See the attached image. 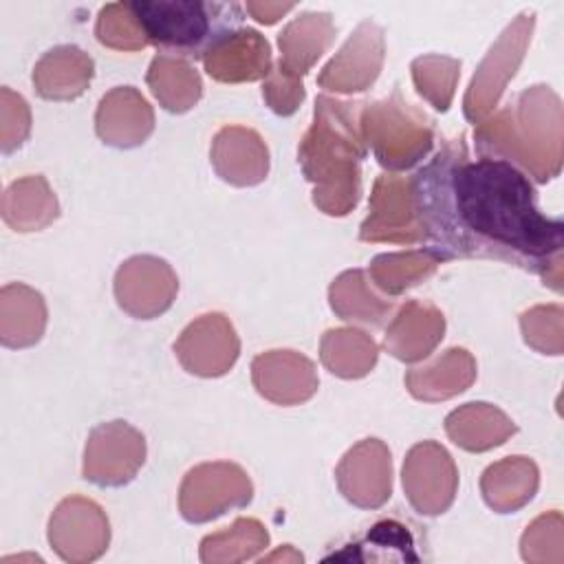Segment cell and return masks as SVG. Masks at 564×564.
<instances>
[{
	"mask_svg": "<svg viewBox=\"0 0 564 564\" xmlns=\"http://www.w3.org/2000/svg\"><path fill=\"white\" fill-rule=\"evenodd\" d=\"M410 178L425 249L441 262L498 260L562 291L564 223L540 212L522 170L500 159H469L465 134H458Z\"/></svg>",
	"mask_w": 564,
	"mask_h": 564,
	"instance_id": "obj_1",
	"label": "cell"
},
{
	"mask_svg": "<svg viewBox=\"0 0 564 564\" xmlns=\"http://www.w3.org/2000/svg\"><path fill=\"white\" fill-rule=\"evenodd\" d=\"M361 101L317 95L313 123L297 145V163L313 183V203L328 216H346L361 196L366 143L359 128Z\"/></svg>",
	"mask_w": 564,
	"mask_h": 564,
	"instance_id": "obj_2",
	"label": "cell"
},
{
	"mask_svg": "<svg viewBox=\"0 0 564 564\" xmlns=\"http://www.w3.org/2000/svg\"><path fill=\"white\" fill-rule=\"evenodd\" d=\"M474 141L480 156L507 161L535 183L555 178L564 156V110L557 93L544 84L518 93L476 126Z\"/></svg>",
	"mask_w": 564,
	"mask_h": 564,
	"instance_id": "obj_3",
	"label": "cell"
},
{
	"mask_svg": "<svg viewBox=\"0 0 564 564\" xmlns=\"http://www.w3.org/2000/svg\"><path fill=\"white\" fill-rule=\"evenodd\" d=\"M148 44L159 53L200 59L242 29L245 7L216 0H134L130 2Z\"/></svg>",
	"mask_w": 564,
	"mask_h": 564,
	"instance_id": "obj_4",
	"label": "cell"
},
{
	"mask_svg": "<svg viewBox=\"0 0 564 564\" xmlns=\"http://www.w3.org/2000/svg\"><path fill=\"white\" fill-rule=\"evenodd\" d=\"M359 128L366 148L390 174L414 167L434 143L432 121L425 112L408 104L399 90L388 99L368 101L359 112Z\"/></svg>",
	"mask_w": 564,
	"mask_h": 564,
	"instance_id": "obj_5",
	"label": "cell"
},
{
	"mask_svg": "<svg viewBox=\"0 0 564 564\" xmlns=\"http://www.w3.org/2000/svg\"><path fill=\"white\" fill-rule=\"evenodd\" d=\"M533 26H535L533 11L520 13L487 51L463 99V112L467 121L480 123L496 108L509 79L520 68V62L531 44Z\"/></svg>",
	"mask_w": 564,
	"mask_h": 564,
	"instance_id": "obj_6",
	"label": "cell"
},
{
	"mask_svg": "<svg viewBox=\"0 0 564 564\" xmlns=\"http://www.w3.org/2000/svg\"><path fill=\"white\" fill-rule=\"evenodd\" d=\"M253 498L247 471L227 460L203 463L189 469L178 489V511L192 524L209 522L231 509H242Z\"/></svg>",
	"mask_w": 564,
	"mask_h": 564,
	"instance_id": "obj_7",
	"label": "cell"
},
{
	"mask_svg": "<svg viewBox=\"0 0 564 564\" xmlns=\"http://www.w3.org/2000/svg\"><path fill=\"white\" fill-rule=\"evenodd\" d=\"M359 238L364 242L394 245L423 242L412 178L390 172L377 176L368 203V216L359 227Z\"/></svg>",
	"mask_w": 564,
	"mask_h": 564,
	"instance_id": "obj_8",
	"label": "cell"
},
{
	"mask_svg": "<svg viewBox=\"0 0 564 564\" xmlns=\"http://www.w3.org/2000/svg\"><path fill=\"white\" fill-rule=\"evenodd\" d=\"M143 463V434L126 421H108L90 430L82 474L97 487H121L137 476Z\"/></svg>",
	"mask_w": 564,
	"mask_h": 564,
	"instance_id": "obj_9",
	"label": "cell"
},
{
	"mask_svg": "<svg viewBox=\"0 0 564 564\" xmlns=\"http://www.w3.org/2000/svg\"><path fill=\"white\" fill-rule=\"evenodd\" d=\"M403 491L421 516L445 513L458 489V469L452 454L436 441H421L410 447L403 460Z\"/></svg>",
	"mask_w": 564,
	"mask_h": 564,
	"instance_id": "obj_10",
	"label": "cell"
},
{
	"mask_svg": "<svg viewBox=\"0 0 564 564\" xmlns=\"http://www.w3.org/2000/svg\"><path fill=\"white\" fill-rule=\"evenodd\" d=\"M51 549L70 564H86L104 555L110 524L104 509L84 496L64 498L48 520Z\"/></svg>",
	"mask_w": 564,
	"mask_h": 564,
	"instance_id": "obj_11",
	"label": "cell"
},
{
	"mask_svg": "<svg viewBox=\"0 0 564 564\" xmlns=\"http://www.w3.org/2000/svg\"><path fill=\"white\" fill-rule=\"evenodd\" d=\"M178 293L174 269L156 256H132L115 273L117 304L137 319L163 315Z\"/></svg>",
	"mask_w": 564,
	"mask_h": 564,
	"instance_id": "obj_12",
	"label": "cell"
},
{
	"mask_svg": "<svg viewBox=\"0 0 564 564\" xmlns=\"http://www.w3.org/2000/svg\"><path fill=\"white\" fill-rule=\"evenodd\" d=\"M181 366L196 377H223L240 355V339L223 313H205L174 341Z\"/></svg>",
	"mask_w": 564,
	"mask_h": 564,
	"instance_id": "obj_13",
	"label": "cell"
},
{
	"mask_svg": "<svg viewBox=\"0 0 564 564\" xmlns=\"http://www.w3.org/2000/svg\"><path fill=\"white\" fill-rule=\"evenodd\" d=\"M341 496L359 509H379L392 494V458L379 438H364L352 445L335 469Z\"/></svg>",
	"mask_w": 564,
	"mask_h": 564,
	"instance_id": "obj_14",
	"label": "cell"
},
{
	"mask_svg": "<svg viewBox=\"0 0 564 564\" xmlns=\"http://www.w3.org/2000/svg\"><path fill=\"white\" fill-rule=\"evenodd\" d=\"M386 55L383 29L370 20L357 24L346 44L317 75V84L333 93H361L375 84Z\"/></svg>",
	"mask_w": 564,
	"mask_h": 564,
	"instance_id": "obj_15",
	"label": "cell"
},
{
	"mask_svg": "<svg viewBox=\"0 0 564 564\" xmlns=\"http://www.w3.org/2000/svg\"><path fill=\"white\" fill-rule=\"evenodd\" d=\"M251 381L275 405L308 401L319 386L315 364L295 350H267L251 361Z\"/></svg>",
	"mask_w": 564,
	"mask_h": 564,
	"instance_id": "obj_16",
	"label": "cell"
},
{
	"mask_svg": "<svg viewBox=\"0 0 564 564\" xmlns=\"http://www.w3.org/2000/svg\"><path fill=\"white\" fill-rule=\"evenodd\" d=\"M95 130L106 145L137 148L154 130V110L134 86H117L101 97Z\"/></svg>",
	"mask_w": 564,
	"mask_h": 564,
	"instance_id": "obj_17",
	"label": "cell"
},
{
	"mask_svg": "<svg viewBox=\"0 0 564 564\" xmlns=\"http://www.w3.org/2000/svg\"><path fill=\"white\" fill-rule=\"evenodd\" d=\"M216 174L236 187H251L269 174V150L262 137L245 126H225L209 150Z\"/></svg>",
	"mask_w": 564,
	"mask_h": 564,
	"instance_id": "obj_18",
	"label": "cell"
},
{
	"mask_svg": "<svg viewBox=\"0 0 564 564\" xmlns=\"http://www.w3.org/2000/svg\"><path fill=\"white\" fill-rule=\"evenodd\" d=\"M445 333L441 308L423 300H408L392 317L383 348L403 364H416L434 352Z\"/></svg>",
	"mask_w": 564,
	"mask_h": 564,
	"instance_id": "obj_19",
	"label": "cell"
},
{
	"mask_svg": "<svg viewBox=\"0 0 564 564\" xmlns=\"http://www.w3.org/2000/svg\"><path fill=\"white\" fill-rule=\"evenodd\" d=\"M209 77L223 84L258 82L271 73V46L256 29H240L203 57Z\"/></svg>",
	"mask_w": 564,
	"mask_h": 564,
	"instance_id": "obj_20",
	"label": "cell"
},
{
	"mask_svg": "<svg viewBox=\"0 0 564 564\" xmlns=\"http://www.w3.org/2000/svg\"><path fill=\"white\" fill-rule=\"evenodd\" d=\"M476 359L465 348H447L425 366L405 372V386L419 401L436 403L465 392L476 381Z\"/></svg>",
	"mask_w": 564,
	"mask_h": 564,
	"instance_id": "obj_21",
	"label": "cell"
},
{
	"mask_svg": "<svg viewBox=\"0 0 564 564\" xmlns=\"http://www.w3.org/2000/svg\"><path fill=\"white\" fill-rule=\"evenodd\" d=\"M95 73L93 57L75 44H62L46 51L33 68V86L40 97L51 101L77 99Z\"/></svg>",
	"mask_w": 564,
	"mask_h": 564,
	"instance_id": "obj_22",
	"label": "cell"
},
{
	"mask_svg": "<svg viewBox=\"0 0 564 564\" xmlns=\"http://www.w3.org/2000/svg\"><path fill=\"white\" fill-rule=\"evenodd\" d=\"M335 24L330 13L324 11H306L293 18L282 33L278 35V46H280V66L295 75L302 77L306 75L315 62L326 53V48L335 40Z\"/></svg>",
	"mask_w": 564,
	"mask_h": 564,
	"instance_id": "obj_23",
	"label": "cell"
},
{
	"mask_svg": "<svg viewBox=\"0 0 564 564\" xmlns=\"http://www.w3.org/2000/svg\"><path fill=\"white\" fill-rule=\"evenodd\" d=\"M540 471L527 456H507L480 476V494L496 513H513L529 505L538 491Z\"/></svg>",
	"mask_w": 564,
	"mask_h": 564,
	"instance_id": "obj_24",
	"label": "cell"
},
{
	"mask_svg": "<svg viewBox=\"0 0 564 564\" xmlns=\"http://www.w3.org/2000/svg\"><path fill=\"white\" fill-rule=\"evenodd\" d=\"M46 326L44 297L22 284L13 282L0 291V341L7 348H29L37 344Z\"/></svg>",
	"mask_w": 564,
	"mask_h": 564,
	"instance_id": "obj_25",
	"label": "cell"
},
{
	"mask_svg": "<svg viewBox=\"0 0 564 564\" xmlns=\"http://www.w3.org/2000/svg\"><path fill=\"white\" fill-rule=\"evenodd\" d=\"M516 423L491 403H465L447 414V436L467 452H487L516 434Z\"/></svg>",
	"mask_w": 564,
	"mask_h": 564,
	"instance_id": "obj_26",
	"label": "cell"
},
{
	"mask_svg": "<svg viewBox=\"0 0 564 564\" xmlns=\"http://www.w3.org/2000/svg\"><path fill=\"white\" fill-rule=\"evenodd\" d=\"M59 216V205L42 174L13 181L2 196V218L15 231H37Z\"/></svg>",
	"mask_w": 564,
	"mask_h": 564,
	"instance_id": "obj_27",
	"label": "cell"
},
{
	"mask_svg": "<svg viewBox=\"0 0 564 564\" xmlns=\"http://www.w3.org/2000/svg\"><path fill=\"white\" fill-rule=\"evenodd\" d=\"M145 82L159 104L176 115L192 110L203 95L198 70L187 59L163 53L154 55Z\"/></svg>",
	"mask_w": 564,
	"mask_h": 564,
	"instance_id": "obj_28",
	"label": "cell"
},
{
	"mask_svg": "<svg viewBox=\"0 0 564 564\" xmlns=\"http://www.w3.org/2000/svg\"><path fill=\"white\" fill-rule=\"evenodd\" d=\"M328 302L337 317L372 326H381L394 308L392 300H383L370 289V280L361 269L339 273L328 289Z\"/></svg>",
	"mask_w": 564,
	"mask_h": 564,
	"instance_id": "obj_29",
	"label": "cell"
},
{
	"mask_svg": "<svg viewBox=\"0 0 564 564\" xmlns=\"http://www.w3.org/2000/svg\"><path fill=\"white\" fill-rule=\"evenodd\" d=\"M379 357L375 339L359 328H328L322 335L319 359L328 372L341 379L366 377Z\"/></svg>",
	"mask_w": 564,
	"mask_h": 564,
	"instance_id": "obj_30",
	"label": "cell"
},
{
	"mask_svg": "<svg viewBox=\"0 0 564 564\" xmlns=\"http://www.w3.org/2000/svg\"><path fill=\"white\" fill-rule=\"evenodd\" d=\"M438 264L441 260L427 249L381 253L372 258L368 275L379 291H383L388 297H397L408 289L416 286L419 282L427 280L438 269Z\"/></svg>",
	"mask_w": 564,
	"mask_h": 564,
	"instance_id": "obj_31",
	"label": "cell"
},
{
	"mask_svg": "<svg viewBox=\"0 0 564 564\" xmlns=\"http://www.w3.org/2000/svg\"><path fill=\"white\" fill-rule=\"evenodd\" d=\"M269 546V533L256 518H238L231 527L209 533L200 542V562L236 564L258 557Z\"/></svg>",
	"mask_w": 564,
	"mask_h": 564,
	"instance_id": "obj_32",
	"label": "cell"
},
{
	"mask_svg": "<svg viewBox=\"0 0 564 564\" xmlns=\"http://www.w3.org/2000/svg\"><path fill=\"white\" fill-rule=\"evenodd\" d=\"M458 77L460 59L447 55H421L412 62V82L416 93L438 112L449 108Z\"/></svg>",
	"mask_w": 564,
	"mask_h": 564,
	"instance_id": "obj_33",
	"label": "cell"
},
{
	"mask_svg": "<svg viewBox=\"0 0 564 564\" xmlns=\"http://www.w3.org/2000/svg\"><path fill=\"white\" fill-rule=\"evenodd\" d=\"M97 40L117 51H139L148 46V37L130 9V2H112L101 7L95 24Z\"/></svg>",
	"mask_w": 564,
	"mask_h": 564,
	"instance_id": "obj_34",
	"label": "cell"
},
{
	"mask_svg": "<svg viewBox=\"0 0 564 564\" xmlns=\"http://www.w3.org/2000/svg\"><path fill=\"white\" fill-rule=\"evenodd\" d=\"M520 553L531 564H560L564 560L562 513L557 509L538 516L520 538Z\"/></svg>",
	"mask_w": 564,
	"mask_h": 564,
	"instance_id": "obj_35",
	"label": "cell"
},
{
	"mask_svg": "<svg viewBox=\"0 0 564 564\" xmlns=\"http://www.w3.org/2000/svg\"><path fill=\"white\" fill-rule=\"evenodd\" d=\"M564 311L560 304H540L520 315L524 341L542 355H562L564 350Z\"/></svg>",
	"mask_w": 564,
	"mask_h": 564,
	"instance_id": "obj_36",
	"label": "cell"
},
{
	"mask_svg": "<svg viewBox=\"0 0 564 564\" xmlns=\"http://www.w3.org/2000/svg\"><path fill=\"white\" fill-rule=\"evenodd\" d=\"M31 132V110L22 95L11 88L0 90V148L4 154L20 148Z\"/></svg>",
	"mask_w": 564,
	"mask_h": 564,
	"instance_id": "obj_37",
	"label": "cell"
},
{
	"mask_svg": "<svg viewBox=\"0 0 564 564\" xmlns=\"http://www.w3.org/2000/svg\"><path fill=\"white\" fill-rule=\"evenodd\" d=\"M304 95L306 93H304L302 77L286 73L280 64H275L271 68V73L264 77L262 97H264L267 106L280 117L293 115L300 108V104L304 101Z\"/></svg>",
	"mask_w": 564,
	"mask_h": 564,
	"instance_id": "obj_38",
	"label": "cell"
},
{
	"mask_svg": "<svg viewBox=\"0 0 564 564\" xmlns=\"http://www.w3.org/2000/svg\"><path fill=\"white\" fill-rule=\"evenodd\" d=\"M293 9L295 4H282V2H247L245 4V11L251 13L262 24H273Z\"/></svg>",
	"mask_w": 564,
	"mask_h": 564,
	"instance_id": "obj_39",
	"label": "cell"
},
{
	"mask_svg": "<svg viewBox=\"0 0 564 564\" xmlns=\"http://www.w3.org/2000/svg\"><path fill=\"white\" fill-rule=\"evenodd\" d=\"M275 560H282V562H302L304 555L297 553L291 544H284L282 549H278L275 553H271V555H267V557H260L258 562H275Z\"/></svg>",
	"mask_w": 564,
	"mask_h": 564,
	"instance_id": "obj_40",
	"label": "cell"
}]
</instances>
